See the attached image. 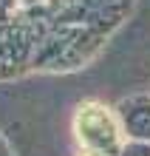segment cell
Here are the masks:
<instances>
[{
	"instance_id": "cell-1",
	"label": "cell",
	"mask_w": 150,
	"mask_h": 156,
	"mask_svg": "<svg viewBox=\"0 0 150 156\" xmlns=\"http://www.w3.org/2000/svg\"><path fill=\"white\" fill-rule=\"evenodd\" d=\"M82 156H99V153H82Z\"/></svg>"
}]
</instances>
